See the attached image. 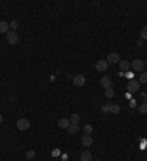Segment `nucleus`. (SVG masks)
Listing matches in <instances>:
<instances>
[{"mask_svg": "<svg viewBox=\"0 0 147 161\" xmlns=\"http://www.w3.org/2000/svg\"><path fill=\"white\" fill-rule=\"evenodd\" d=\"M6 40H7L9 45H18V41H19L18 33L16 31H7L6 33Z\"/></svg>", "mask_w": 147, "mask_h": 161, "instance_id": "1", "label": "nucleus"}, {"mask_svg": "<svg viewBox=\"0 0 147 161\" xmlns=\"http://www.w3.org/2000/svg\"><path fill=\"white\" fill-rule=\"evenodd\" d=\"M127 90H128V93H136L140 90V83L137 80H130L127 84Z\"/></svg>", "mask_w": 147, "mask_h": 161, "instance_id": "2", "label": "nucleus"}, {"mask_svg": "<svg viewBox=\"0 0 147 161\" xmlns=\"http://www.w3.org/2000/svg\"><path fill=\"white\" fill-rule=\"evenodd\" d=\"M143 68H144V62H143L141 59H134L132 64H131V70L136 71V72L143 71Z\"/></svg>", "mask_w": 147, "mask_h": 161, "instance_id": "3", "label": "nucleus"}, {"mask_svg": "<svg viewBox=\"0 0 147 161\" xmlns=\"http://www.w3.org/2000/svg\"><path fill=\"white\" fill-rule=\"evenodd\" d=\"M16 127L19 129V130H28L29 129V121L27 120V118H19L16 121Z\"/></svg>", "mask_w": 147, "mask_h": 161, "instance_id": "4", "label": "nucleus"}, {"mask_svg": "<svg viewBox=\"0 0 147 161\" xmlns=\"http://www.w3.org/2000/svg\"><path fill=\"white\" fill-rule=\"evenodd\" d=\"M72 81L77 87H82V86L85 84V77L82 76V74H78V76H75V77L72 78Z\"/></svg>", "mask_w": 147, "mask_h": 161, "instance_id": "5", "label": "nucleus"}, {"mask_svg": "<svg viewBox=\"0 0 147 161\" xmlns=\"http://www.w3.org/2000/svg\"><path fill=\"white\" fill-rule=\"evenodd\" d=\"M106 61H108V64H118L119 62V53H116V52H110L108 55V58H106Z\"/></svg>", "mask_w": 147, "mask_h": 161, "instance_id": "6", "label": "nucleus"}, {"mask_svg": "<svg viewBox=\"0 0 147 161\" xmlns=\"http://www.w3.org/2000/svg\"><path fill=\"white\" fill-rule=\"evenodd\" d=\"M100 84H102V87H105V89H109V87H112V78L108 77V76H105V77L100 78Z\"/></svg>", "mask_w": 147, "mask_h": 161, "instance_id": "7", "label": "nucleus"}, {"mask_svg": "<svg viewBox=\"0 0 147 161\" xmlns=\"http://www.w3.org/2000/svg\"><path fill=\"white\" fill-rule=\"evenodd\" d=\"M108 67H109L108 61H97L96 62V70H97V71H100V72L106 71V70H108Z\"/></svg>", "mask_w": 147, "mask_h": 161, "instance_id": "8", "label": "nucleus"}, {"mask_svg": "<svg viewBox=\"0 0 147 161\" xmlns=\"http://www.w3.org/2000/svg\"><path fill=\"white\" fill-rule=\"evenodd\" d=\"M81 144L84 145V146H91V145H93V138H91V134H84V136L81 138Z\"/></svg>", "mask_w": 147, "mask_h": 161, "instance_id": "9", "label": "nucleus"}, {"mask_svg": "<svg viewBox=\"0 0 147 161\" xmlns=\"http://www.w3.org/2000/svg\"><path fill=\"white\" fill-rule=\"evenodd\" d=\"M119 67H121V72H128L131 70V64L124 59V61L119 62Z\"/></svg>", "mask_w": 147, "mask_h": 161, "instance_id": "10", "label": "nucleus"}, {"mask_svg": "<svg viewBox=\"0 0 147 161\" xmlns=\"http://www.w3.org/2000/svg\"><path fill=\"white\" fill-rule=\"evenodd\" d=\"M57 126H59L60 129H63V130H68V127L71 126L69 118H60V120H59V123H57Z\"/></svg>", "mask_w": 147, "mask_h": 161, "instance_id": "11", "label": "nucleus"}, {"mask_svg": "<svg viewBox=\"0 0 147 161\" xmlns=\"http://www.w3.org/2000/svg\"><path fill=\"white\" fill-rule=\"evenodd\" d=\"M81 161H93V155H91L90 151L81 152Z\"/></svg>", "mask_w": 147, "mask_h": 161, "instance_id": "12", "label": "nucleus"}, {"mask_svg": "<svg viewBox=\"0 0 147 161\" xmlns=\"http://www.w3.org/2000/svg\"><path fill=\"white\" fill-rule=\"evenodd\" d=\"M69 123H71V124H77V126L79 124V115L77 114V112L71 114V117H69Z\"/></svg>", "mask_w": 147, "mask_h": 161, "instance_id": "13", "label": "nucleus"}, {"mask_svg": "<svg viewBox=\"0 0 147 161\" xmlns=\"http://www.w3.org/2000/svg\"><path fill=\"white\" fill-rule=\"evenodd\" d=\"M9 24L5 22V21H0V33H7L9 31Z\"/></svg>", "mask_w": 147, "mask_h": 161, "instance_id": "14", "label": "nucleus"}, {"mask_svg": "<svg viewBox=\"0 0 147 161\" xmlns=\"http://www.w3.org/2000/svg\"><path fill=\"white\" fill-rule=\"evenodd\" d=\"M78 130H79V126H77V124H71L68 127V133L74 134V133H78Z\"/></svg>", "mask_w": 147, "mask_h": 161, "instance_id": "15", "label": "nucleus"}, {"mask_svg": "<svg viewBox=\"0 0 147 161\" xmlns=\"http://www.w3.org/2000/svg\"><path fill=\"white\" fill-rule=\"evenodd\" d=\"M119 111H121V106L116 105V104H113V105H110V114H119Z\"/></svg>", "mask_w": 147, "mask_h": 161, "instance_id": "16", "label": "nucleus"}, {"mask_svg": "<svg viewBox=\"0 0 147 161\" xmlns=\"http://www.w3.org/2000/svg\"><path fill=\"white\" fill-rule=\"evenodd\" d=\"M105 95H106V98H113L115 96V90L112 89V87H109V89H105Z\"/></svg>", "mask_w": 147, "mask_h": 161, "instance_id": "17", "label": "nucleus"}, {"mask_svg": "<svg viewBox=\"0 0 147 161\" xmlns=\"http://www.w3.org/2000/svg\"><path fill=\"white\" fill-rule=\"evenodd\" d=\"M9 27L12 28V31H16V28L19 27V22H18L16 19H12L11 24H9Z\"/></svg>", "mask_w": 147, "mask_h": 161, "instance_id": "18", "label": "nucleus"}, {"mask_svg": "<svg viewBox=\"0 0 147 161\" xmlns=\"http://www.w3.org/2000/svg\"><path fill=\"white\" fill-rule=\"evenodd\" d=\"M138 111H140V114L146 115L147 114V104H141V105L138 106Z\"/></svg>", "mask_w": 147, "mask_h": 161, "instance_id": "19", "label": "nucleus"}, {"mask_svg": "<svg viewBox=\"0 0 147 161\" xmlns=\"http://www.w3.org/2000/svg\"><path fill=\"white\" fill-rule=\"evenodd\" d=\"M93 133V126L90 124H85L84 126V134H91Z\"/></svg>", "mask_w": 147, "mask_h": 161, "instance_id": "20", "label": "nucleus"}, {"mask_svg": "<svg viewBox=\"0 0 147 161\" xmlns=\"http://www.w3.org/2000/svg\"><path fill=\"white\" fill-rule=\"evenodd\" d=\"M25 155H27V158H28V160H33V158L35 157V151L34 149L27 151V154H25Z\"/></svg>", "mask_w": 147, "mask_h": 161, "instance_id": "21", "label": "nucleus"}, {"mask_svg": "<svg viewBox=\"0 0 147 161\" xmlns=\"http://www.w3.org/2000/svg\"><path fill=\"white\" fill-rule=\"evenodd\" d=\"M138 83H147V72H143L141 76H140V80H138Z\"/></svg>", "mask_w": 147, "mask_h": 161, "instance_id": "22", "label": "nucleus"}, {"mask_svg": "<svg viewBox=\"0 0 147 161\" xmlns=\"http://www.w3.org/2000/svg\"><path fill=\"white\" fill-rule=\"evenodd\" d=\"M110 105H112V104H105V105L102 106V112H105V114H106V112L110 111Z\"/></svg>", "mask_w": 147, "mask_h": 161, "instance_id": "23", "label": "nucleus"}, {"mask_svg": "<svg viewBox=\"0 0 147 161\" xmlns=\"http://www.w3.org/2000/svg\"><path fill=\"white\" fill-rule=\"evenodd\" d=\"M141 40H147V25L141 30Z\"/></svg>", "mask_w": 147, "mask_h": 161, "instance_id": "24", "label": "nucleus"}, {"mask_svg": "<svg viewBox=\"0 0 147 161\" xmlns=\"http://www.w3.org/2000/svg\"><path fill=\"white\" fill-rule=\"evenodd\" d=\"M127 77L130 78V80H132V78H134V74H132V72H130V71H128V72H127Z\"/></svg>", "mask_w": 147, "mask_h": 161, "instance_id": "25", "label": "nucleus"}, {"mask_svg": "<svg viewBox=\"0 0 147 161\" xmlns=\"http://www.w3.org/2000/svg\"><path fill=\"white\" fill-rule=\"evenodd\" d=\"M130 106H131V108H134V106H136V100H134V99L130 100Z\"/></svg>", "mask_w": 147, "mask_h": 161, "instance_id": "26", "label": "nucleus"}, {"mask_svg": "<svg viewBox=\"0 0 147 161\" xmlns=\"http://www.w3.org/2000/svg\"><path fill=\"white\" fill-rule=\"evenodd\" d=\"M3 123V117H2V114H0V124Z\"/></svg>", "mask_w": 147, "mask_h": 161, "instance_id": "27", "label": "nucleus"}, {"mask_svg": "<svg viewBox=\"0 0 147 161\" xmlns=\"http://www.w3.org/2000/svg\"><path fill=\"white\" fill-rule=\"evenodd\" d=\"M144 65H146V67H147V59H146V61H144Z\"/></svg>", "mask_w": 147, "mask_h": 161, "instance_id": "28", "label": "nucleus"}, {"mask_svg": "<svg viewBox=\"0 0 147 161\" xmlns=\"http://www.w3.org/2000/svg\"><path fill=\"white\" fill-rule=\"evenodd\" d=\"M96 161H100V160H96Z\"/></svg>", "mask_w": 147, "mask_h": 161, "instance_id": "29", "label": "nucleus"}, {"mask_svg": "<svg viewBox=\"0 0 147 161\" xmlns=\"http://www.w3.org/2000/svg\"><path fill=\"white\" fill-rule=\"evenodd\" d=\"M0 149H2V148H0Z\"/></svg>", "mask_w": 147, "mask_h": 161, "instance_id": "30", "label": "nucleus"}]
</instances>
